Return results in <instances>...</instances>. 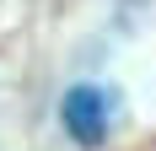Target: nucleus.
Returning a JSON list of instances; mask_svg holds the SVG:
<instances>
[{
  "mask_svg": "<svg viewBox=\"0 0 156 151\" xmlns=\"http://www.w3.org/2000/svg\"><path fill=\"white\" fill-rule=\"evenodd\" d=\"M59 124H65V135L76 146H102L108 130H113V92L97 87V81L70 87L65 103H59Z\"/></svg>",
  "mask_w": 156,
  "mask_h": 151,
  "instance_id": "1",
  "label": "nucleus"
}]
</instances>
